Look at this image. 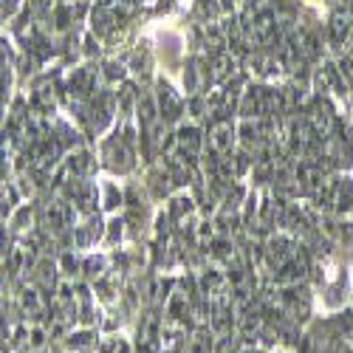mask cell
<instances>
[{
	"instance_id": "6da1fadb",
	"label": "cell",
	"mask_w": 353,
	"mask_h": 353,
	"mask_svg": "<svg viewBox=\"0 0 353 353\" xmlns=\"http://www.w3.org/2000/svg\"><path fill=\"white\" fill-rule=\"evenodd\" d=\"M17 6H20V0H3V17H12Z\"/></svg>"
}]
</instances>
